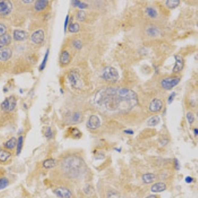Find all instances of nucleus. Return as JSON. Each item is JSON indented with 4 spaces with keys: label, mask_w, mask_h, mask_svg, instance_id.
<instances>
[{
    "label": "nucleus",
    "mask_w": 198,
    "mask_h": 198,
    "mask_svg": "<svg viewBox=\"0 0 198 198\" xmlns=\"http://www.w3.org/2000/svg\"><path fill=\"white\" fill-rule=\"evenodd\" d=\"M193 133H194V135H195V136H197V135H198V129H197V128H195L193 129Z\"/></svg>",
    "instance_id": "45"
},
{
    "label": "nucleus",
    "mask_w": 198,
    "mask_h": 198,
    "mask_svg": "<svg viewBox=\"0 0 198 198\" xmlns=\"http://www.w3.org/2000/svg\"><path fill=\"white\" fill-rule=\"evenodd\" d=\"M17 105V100L14 96L6 98L1 104L2 109L5 112H11L15 109Z\"/></svg>",
    "instance_id": "6"
},
{
    "label": "nucleus",
    "mask_w": 198,
    "mask_h": 198,
    "mask_svg": "<svg viewBox=\"0 0 198 198\" xmlns=\"http://www.w3.org/2000/svg\"><path fill=\"white\" fill-rule=\"evenodd\" d=\"M56 161L55 159L53 158H48L42 162V166L44 168L46 169H50L56 167Z\"/></svg>",
    "instance_id": "22"
},
{
    "label": "nucleus",
    "mask_w": 198,
    "mask_h": 198,
    "mask_svg": "<svg viewBox=\"0 0 198 198\" xmlns=\"http://www.w3.org/2000/svg\"><path fill=\"white\" fill-rule=\"evenodd\" d=\"M80 2H81L80 1H77V0H74V1L72 2V5L74 7H77L80 3Z\"/></svg>",
    "instance_id": "44"
},
{
    "label": "nucleus",
    "mask_w": 198,
    "mask_h": 198,
    "mask_svg": "<svg viewBox=\"0 0 198 198\" xmlns=\"http://www.w3.org/2000/svg\"><path fill=\"white\" fill-rule=\"evenodd\" d=\"M107 198H120V195L118 192H110L107 193Z\"/></svg>",
    "instance_id": "37"
},
{
    "label": "nucleus",
    "mask_w": 198,
    "mask_h": 198,
    "mask_svg": "<svg viewBox=\"0 0 198 198\" xmlns=\"http://www.w3.org/2000/svg\"><path fill=\"white\" fill-rule=\"evenodd\" d=\"M68 81L73 89H81L83 87V82L81 79L79 73L77 71L73 70L71 71L69 73L68 76Z\"/></svg>",
    "instance_id": "4"
},
{
    "label": "nucleus",
    "mask_w": 198,
    "mask_h": 198,
    "mask_svg": "<svg viewBox=\"0 0 198 198\" xmlns=\"http://www.w3.org/2000/svg\"><path fill=\"white\" fill-rule=\"evenodd\" d=\"M167 189V185L164 182H157L155 183L151 186V192L153 193H160L162 192Z\"/></svg>",
    "instance_id": "14"
},
{
    "label": "nucleus",
    "mask_w": 198,
    "mask_h": 198,
    "mask_svg": "<svg viewBox=\"0 0 198 198\" xmlns=\"http://www.w3.org/2000/svg\"><path fill=\"white\" fill-rule=\"evenodd\" d=\"M147 33L148 36L150 37H157L159 34V30L157 28L155 27H150L147 29Z\"/></svg>",
    "instance_id": "26"
},
{
    "label": "nucleus",
    "mask_w": 198,
    "mask_h": 198,
    "mask_svg": "<svg viewBox=\"0 0 198 198\" xmlns=\"http://www.w3.org/2000/svg\"><path fill=\"white\" fill-rule=\"evenodd\" d=\"M180 81V78L178 77H167L161 81V86L165 90H171L176 87Z\"/></svg>",
    "instance_id": "5"
},
{
    "label": "nucleus",
    "mask_w": 198,
    "mask_h": 198,
    "mask_svg": "<svg viewBox=\"0 0 198 198\" xmlns=\"http://www.w3.org/2000/svg\"><path fill=\"white\" fill-rule=\"evenodd\" d=\"M147 198H157V197L155 196H153V195H151V196H149L148 197H147Z\"/></svg>",
    "instance_id": "46"
},
{
    "label": "nucleus",
    "mask_w": 198,
    "mask_h": 198,
    "mask_svg": "<svg viewBox=\"0 0 198 198\" xmlns=\"http://www.w3.org/2000/svg\"><path fill=\"white\" fill-rule=\"evenodd\" d=\"M11 42V37L6 34L2 37H0V49H2L5 46L9 45Z\"/></svg>",
    "instance_id": "20"
},
{
    "label": "nucleus",
    "mask_w": 198,
    "mask_h": 198,
    "mask_svg": "<svg viewBox=\"0 0 198 198\" xmlns=\"http://www.w3.org/2000/svg\"><path fill=\"white\" fill-rule=\"evenodd\" d=\"M101 78L108 82L116 83L120 78L119 73L118 70L113 67H106L102 70Z\"/></svg>",
    "instance_id": "3"
},
{
    "label": "nucleus",
    "mask_w": 198,
    "mask_h": 198,
    "mask_svg": "<svg viewBox=\"0 0 198 198\" xmlns=\"http://www.w3.org/2000/svg\"><path fill=\"white\" fill-rule=\"evenodd\" d=\"M82 118H83L82 114L79 112H77L73 113V114L72 117V121L73 123H78L82 120Z\"/></svg>",
    "instance_id": "29"
},
{
    "label": "nucleus",
    "mask_w": 198,
    "mask_h": 198,
    "mask_svg": "<svg viewBox=\"0 0 198 198\" xmlns=\"http://www.w3.org/2000/svg\"><path fill=\"white\" fill-rule=\"evenodd\" d=\"M123 132H124L126 134H128V135H133V134L134 133L132 129H125L124 131H123Z\"/></svg>",
    "instance_id": "43"
},
{
    "label": "nucleus",
    "mask_w": 198,
    "mask_h": 198,
    "mask_svg": "<svg viewBox=\"0 0 198 198\" xmlns=\"http://www.w3.org/2000/svg\"><path fill=\"white\" fill-rule=\"evenodd\" d=\"M180 2L179 0H167L166 1V5L169 9H175L180 5Z\"/></svg>",
    "instance_id": "24"
},
{
    "label": "nucleus",
    "mask_w": 198,
    "mask_h": 198,
    "mask_svg": "<svg viewBox=\"0 0 198 198\" xmlns=\"http://www.w3.org/2000/svg\"><path fill=\"white\" fill-rule=\"evenodd\" d=\"M77 8L80 9H84L88 8V4H87L86 3H83V2H80L79 4L77 6Z\"/></svg>",
    "instance_id": "40"
},
{
    "label": "nucleus",
    "mask_w": 198,
    "mask_h": 198,
    "mask_svg": "<svg viewBox=\"0 0 198 198\" xmlns=\"http://www.w3.org/2000/svg\"><path fill=\"white\" fill-rule=\"evenodd\" d=\"M44 135H45L46 137V138L48 139L52 138V137H53V132H52V129H51L50 127H48V128H46V130Z\"/></svg>",
    "instance_id": "35"
},
{
    "label": "nucleus",
    "mask_w": 198,
    "mask_h": 198,
    "mask_svg": "<svg viewBox=\"0 0 198 198\" xmlns=\"http://www.w3.org/2000/svg\"><path fill=\"white\" fill-rule=\"evenodd\" d=\"M55 195L59 198H71L72 197V193L67 188L58 187L54 190Z\"/></svg>",
    "instance_id": "9"
},
{
    "label": "nucleus",
    "mask_w": 198,
    "mask_h": 198,
    "mask_svg": "<svg viewBox=\"0 0 198 198\" xmlns=\"http://www.w3.org/2000/svg\"><path fill=\"white\" fill-rule=\"evenodd\" d=\"M73 46L77 50H81L83 47L82 42H81V41L79 39H77V40H74L73 42Z\"/></svg>",
    "instance_id": "34"
},
{
    "label": "nucleus",
    "mask_w": 198,
    "mask_h": 198,
    "mask_svg": "<svg viewBox=\"0 0 198 198\" xmlns=\"http://www.w3.org/2000/svg\"><path fill=\"white\" fill-rule=\"evenodd\" d=\"M174 59L176 61L174 68L172 69V72L178 73L183 69L184 66V62L183 58L180 55H175Z\"/></svg>",
    "instance_id": "11"
},
{
    "label": "nucleus",
    "mask_w": 198,
    "mask_h": 198,
    "mask_svg": "<svg viewBox=\"0 0 198 198\" xmlns=\"http://www.w3.org/2000/svg\"><path fill=\"white\" fill-rule=\"evenodd\" d=\"M12 56V50L9 48L0 49V61L5 62L9 59Z\"/></svg>",
    "instance_id": "13"
},
{
    "label": "nucleus",
    "mask_w": 198,
    "mask_h": 198,
    "mask_svg": "<svg viewBox=\"0 0 198 198\" xmlns=\"http://www.w3.org/2000/svg\"><path fill=\"white\" fill-rule=\"evenodd\" d=\"M12 3L8 0H1L0 1V15L5 16L9 15L12 11Z\"/></svg>",
    "instance_id": "7"
},
{
    "label": "nucleus",
    "mask_w": 198,
    "mask_h": 198,
    "mask_svg": "<svg viewBox=\"0 0 198 198\" xmlns=\"http://www.w3.org/2000/svg\"><path fill=\"white\" fill-rule=\"evenodd\" d=\"M155 179H156V176L153 173H147V174H145L142 176L143 182L146 184H149L153 183Z\"/></svg>",
    "instance_id": "18"
},
{
    "label": "nucleus",
    "mask_w": 198,
    "mask_h": 198,
    "mask_svg": "<svg viewBox=\"0 0 198 198\" xmlns=\"http://www.w3.org/2000/svg\"><path fill=\"white\" fill-rule=\"evenodd\" d=\"M17 139L15 137H11L9 139H8L6 142L4 143V147L9 150H13L14 148L17 146Z\"/></svg>",
    "instance_id": "21"
},
{
    "label": "nucleus",
    "mask_w": 198,
    "mask_h": 198,
    "mask_svg": "<svg viewBox=\"0 0 198 198\" xmlns=\"http://www.w3.org/2000/svg\"><path fill=\"white\" fill-rule=\"evenodd\" d=\"M186 118L190 125L192 124V123L194 122V121H195V117H194V115L190 112H188L186 114Z\"/></svg>",
    "instance_id": "33"
},
{
    "label": "nucleus",
    "mask_w": 198,
    "mask_h": 198,
    "mask_svg": "<svg viewBox=\"0 0 198 198\" xmlns=\"http://www.w3.org/2000/svg\"><path fill=\"white\" fill-rule=\"evenodd\" d=\"M101 120L97 116L92 115L87 122V127L91 130H95L101 126Z\"/></svg>",
    "instance_id": "8"
},
{
    "label": "nucleus",
    "mask_w": 198,
    "mask_h": 198,
    "mask_svg": "<svg viewBox=\"0 0 198 198\" xmlns=\"http://www.w3.org/2000/svg\"><path fill=\"white\" fill-rule=\"evenodd\" d=\"M163 106V102L160 98H154L150 102L148 109L152 112H157L160 111Z\"/></svg>",
    "instance_id": "10"
},
{
    "label": "nucleus",
    "mask_w": 198,
    "mask_h": 198,
    "mask_svg": "<svg viewBox=\"0 0 198 198\" xmlns=\"http://www.w3.org/2000/svg\"><path fill=\"white\" fill-rule=\"evenodd\" d=\"M174 167L176 168V170H178L180 168V163H179V162L177 160V159H174Z\"/></svg>",
    "instance_id": "41"
},
{
    "label": "nucleus",
    "mask_w": 198,
    "mask_h": 198,
    "mask_svg": "<svg viewBox=\"0 0 198 198\" xmlns=\"http://www.w3.org/2000/svg\"><path fill=\"white\" fill-rule=\"evenodd\" d=\"M146 13L148 16L152 19H155L157 17V11L156 9L153 8H151V7H148L146 9Z\"/></svg>",
    "instance_id": "27"
},
{
    "label": "nucleus",
    "mask_w": 198,
    "mask_h": 198,
    "mask_svg": "<svg viewBox=\"0 0 198 198\" xmlns=\"http://www.w3.org/2000/svg\"><path fill=\"white\" fill-rule=\"evenodd\" d=\"M44 33L42 30L40 29L35 31L31 35V40L36 44H40L44 41Z\"/></svg>",
    "instance_id": "12"
},
{
    "label": "nucleus",
    "mask_w": 198,
    "mask_h": 198,
    "mask_svg": "<svg viewBox=\"0 0 198 198\" xmlns=\"http://www.w3.org/2000/svg\"><path fill=\"white\" fill-rule=\"evenodd\" d=\"M70 61H71V56L69 53L66 50L63 51L59 56L60 63L63 65H67L70 63Z\"/></svg>",
    "instance_id": "15"
},
{
    "label": "nucleus",
    "mask_w": 198,
    "mask_h": 198,
    "mask_svg": "<svg viewBox=\"0 0 198 198\" xmlns=\"http://www.w3.org/2000/svg\"><path fill=\"white\" fill-rule=\"evenodd\" d=\"M77 19L79 21H83L86 19V13L83 10H80L77 13Z\"/></svg>",
    "instance_id": "32"
},
{
    "label": "nucleus",
    "mask_w": 198,
    "mask_h": 198,
    "mask_svg": "<svg viewBox=\"0 0 198 198\" xmlns=\"http://www.w3.org/2000/svg\"><path fill=\"white\" fill-rule=\"evenodd\" d=\"M80 29L79 24L77 23H71L68 27V29L70 33H76L77 32H79Z\"/></svg>",
    "instance_id": "28"
},
{
    "label": "nucleus",
    "mask_w": 198,
    "mask_h": 198,
    "mask_svg": "<svg viewBox=\"0 0 198 198\" xmlns=\"http://www.w3.org/2000/svg\"><path fill=\"white\" fill-rule=\"evenodd\" d=\"M49 49L47 50V51L46 52V54L44 55V59L43 60H42V62L41 63V64L39 67V70L40 71H42L43 70L44 68H45V67L46 65V63H47V61H48V56H49Z\"/></svg>",
    "instance_id": "30"
},
{
    "label": "nucleus",
    "mask_w": 198,
    "mask_h": 198,
    "mask_svg": "<svg viewBox=\"0 0 198 198\" xmlns=\"http://www.w3.org/2000/svg\"><path fill=\"white\" fill-rule=\"evenodd\" d=\"M185 181L186 183L190 184L193 181V178L192 177H191V176H187V177L185 178Z\"/></svg>",
    "instance_id": "42"
},
{
    "label": "nucleus",
    "mask_w": 198,
    "mask_h": 198,
    "mask_svg": "<svg viewBox=\"0 0 198 198\" xmlns=\"http://www.w3.org/2000/svg\"><path fill=\"white\" fill-rule=\"evenodd\" d=\"M161 118L158 116L155 115L152 116L147 121V125L150 127H154L157 126L160 123Z\"/></svg>",
    "instance_id": "23"
},
{
    "label": "nucleus",
    "mask_w": 198,
    "mask_h": 198,
    "mask_svg": "<svg viewBox=\"0 0 198 198\" xmlns=\"http://www.w3.org/2000/svg\"><path fill=\"white\" fill-rule=\"evenodd\" d=\"M60 91H61V93H62V94H63V93H64V91H63L62 89H60Z\"/></svg>",
    "instance_id": "48"
},
{
    "label": "nucleus",
    "mask_w": 198,
    "mask_h": 198,
    "mask_svg": "<svg viewBox=\"0 0 198 198\" xmlns=\"http://www.w3.org/2000/svg\"><path fill=\"white\" fill-rule=\"evenodd\" d=\"M69 16L68 15L65 17V23H64V33H66L67 29H68V26L69 24Z\"/></svg>",
    "instance_id": "39"
},
{
    "label": "nucleus",
    "mask_w": 198,
    "mask_h": 198,
    "mask_svg": "<svg viewBox=\"0 0 198 198\" xmlns=\"http://www.w3.org/2000/svg\"><path fill=\"white\" fill-rule=\"evenodd\" d=\"M176 97V93L175 92H172V93L170 94L168 98V104H171L172 103V102L174 101V98Z\"/></svg>",
    "instance_id": "38"
},
{
    "label": "nucleus",
    "mask_w": 198,
    "mask_h": 198,
    "mask_svg": "<svg viewBox=\"0 0 198 198\" xmlns=\"http://www.w3.org/2000/svg\"><path fill=\"white\" fill-rule=\"evenodd\" d=\"M7 33V27L5 24L2 23H0V37H2L6 34Z\"/></svg>",
    "instance_id": "36"
},
{
    "label": "nucleus",
    "mask_w": 198,
    "mask_h": 198,
    "mask_svg": "<svg viewBox=\"0 0 198 198\" xmlns=\"http://www.w3.org/2000/svg\"><path fill=\"white\" fill-rule=\"evenodd\" d=\"M23 2H24V3H31V2H33V1H23Z\"/></svg>",
    "instance_id": "47"
},
{
    "label": "nucleus",
    "mask_w": 198,
    "mask_h": 198,
    "mask_svg": "<svg viewBox=\"0 0 198 198\" xmlns=\"http://www.w3.org/2000/svg\"><path fill=\"white\" fill-rule=\"evenodd\" d=\"M9 180L5 178V177H3L0 178V190L5 189L9 186Z\"/></svg>",
    "instance_id": "31"
},
{
    "label": "nucleus",
    "mask_w": 198,
    "mask_h": 198,
    "mask_svg": "<svg viewBox=\"0 0 198 198\" xmlns=\"http://www.w3.org/2000/svg\"><path fill=\"white\" fill-rule=\"evenodd\" d=\"M11 157L12 154L9 151L5 149H0V162H5L8 161Z\"/></svg>",
    "instance_id": "17"
},
{
    "label": "nucleus",
    "mask_w": 198,
    "mask_h": 198,
    "mask_svg": "<svg viewBox=\"0 0 198 198\" xmlns=\"http://www.w3.org/2000/svg\"><path fill=\"white\" fill-rule=\"evenodd\" d=\"M93 101L98 108L110 114H126L138 104V97L128 88L107 87L97 91Z\"/></svg>",
    "instance_id": "1"
},
{
    "label": "nucleus",
    "mask_w": 198,
    "mask_h": 198,
    "mask_svg": "<svg viewBox=\"0 0 198 198\" xmlns=\"http://www.w3.org/2000/svg\"><path fill=\"white\" fill-rule=\"evenodd\" d=\"M48 3L49 2L47 1V0H38V1H37L36 3H35V9L38 11L43 10L48 6Z\"/></svg>",
    "instance_id": "19"
},
{
    "label": "nucleus",
    "mask_w": 198,
    "mask_h": 198,
    "mask_svg": "<svg viewBox=\"0 0 198 198\" xmlns=\"http://www.w3.org/2000/svg\"><path fill=\"white\" fill-rule=\"evenodd\" d=\"M23 137L21 136L19 137V139H17V146H16V153L17 155H19L21 153L23 148Z\"/></svg>",
    "instance_id": "25"
},
{
    "label": "nucleus",
    "mask_w": 198,
    "mask_h": 198,
    "mask_svg": "<svg viewBox=\"0 0 198 198\" xmlns=\"http://www.w3.org/2000/svg\"><path fill=\"white\" fill-rule=\"evenodd\" d=\"M27 37V33L22 30H15L13 32V38L17 41L25 40Z\"/></svg>",
    "instance_id": "16"
},
{
    "label": "nucleus",
    "mask_w": 198,
    "mask_h": 198,
    "mask_svg": "<svg viewBox=\"0 0 198 198\" xmlns=\"http://www.w3.org/2000/svg\"><path fill=\"white\" fill-rule=\"evenodd\" d=\"M62 171L69 178H78L85 174L87 165L82 158L75 155L67 157L61 162Z\"/></svg>",
    "instance_id": "2"
}]
</instances>
